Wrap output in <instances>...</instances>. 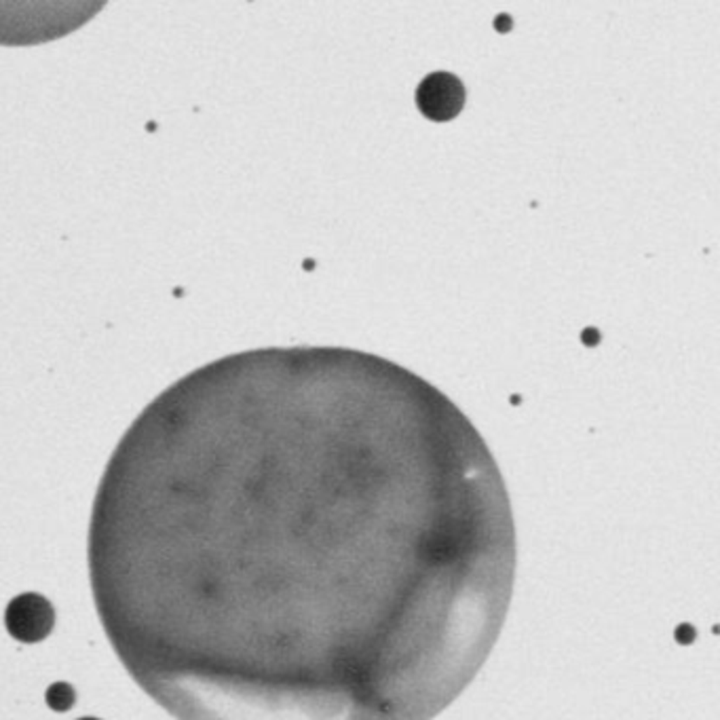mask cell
<instances>
[{
	"label": "cell",
	"instance_id": "cell-1",
	"mask_svg": "<svg viewBox=\"0 0 720 720\" xmlns=\"http://www.w3.org/2000/svg\"><path fill=\"white\" fill-rule=\"evenodd\" d=\"M89 568L132 678L178 720H237L262 661L309 634L495 626L516 530L484 439L435 387L357 351L264 348L138 416Z\"/></svg>",
	"mask_w": 720,
	"mask_h": 720
},
{
	"label": "cell",
	"instance_id": "cell-2",
	"mask_svg": "<svg viewBox=\"0 0 720 720\" xmlns=\"http://www.w3.org/2000/svg\"><path fill=\"white\" fill-rule=\"evenodd\" d=\"M55 623V611L41 593H22L13 598L5 611V626L20 642H41Z\"/></svg>",
	"mask_w": 720,
	"mask_h": 720
},
{
	"label": "cell",
	"instance_id": "cell-3",
	"mask_svg": "<svg viewBox=\"0 0 720 720\" xmlns=\"http://www.w3.org/2000/svg\"><path fill=\"white\" fill-rule=\"evenodd\" d=\"M463 101H465V89L460 80L448 72L429 74L416 91V104L421 112L433 118V121H448V118H454L460 112Z\"/></svg>",
	"mask_w": 720,
	"mask_h": 720
},
{
	"label": "cell",
	"instance_id": "cell-4",
	"mask_svg": "<svg viewBox=\"0 0 720 720\" xmlns=\"http://www.w3.org/2000/svg\"><path fill=\"white\" fill-rule=\"evenodd\" d=\"M74 689L68 682H55L47 691V703L55 712H66L74 705Z\"/></svg>",
	"mask_w": 720,
	"mask_h": 720
},
{
	"label": "cell",
	"instance_id": "cell-5",
	"mask_svg": "<svg viewBox=\"0 0 720 720\" xmlns=\"http://www.w3.org/2000/svg\"><path fill=\"white\" fill-rule=\"evenodd\" d=\"M80 720H97V718H80Z\"/></svg>",
	"mask_w": 720,
	"mask_h": 720
}]
</instances>
